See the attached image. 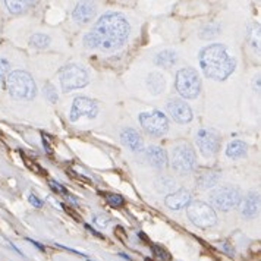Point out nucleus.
<instances>
[{
    "label": "nucleus",
    "instance_id": "obj_1",
    "mask_svg": "<svg viewBox=\"0 0 261 261\" xmlns=\"http://www.w3.org/2000/svg\"><path fill=\"white\" fill-rule=\"evenodd\" d=\"M129 22L120 13H106L103 15L94 28L86 34L84 47L97 49L103 52H112L120 49L129 35Z\"/></svg>",
    "mask_w": 261,
    "mask_h": 261
},
{
    "label": "nucleus",
    "instance_id": "obj_2",
    "mask_svg": "<svg viewBox=\"0 0 261 261\" xmlns=\"http://www.w3.org/2000/svg\"><path fill=\"white\" fill-rule=\"evenodd\" d=\"M200 63L205 77L213 81H225L236 68L233 56L223 44H211L205 47L201 52Z\"/></svg>",
    "mask_w": 261,
    "mask_h": 261
},
{
    "label": "nucleus",
    "instance_id": "obj_3",
    "mask_svg": "<svg viewBox=\"0 0 261 261\" xmlns=\"http://www.w3.org/2000/svg\"><path fill=\"white\" fill-rule=\"evenodd\" d=\"M6 88L13 98L31 100L37 94V87L32 77L25 71H15L6 78Z\"/></svg>",
    "mask_w": 261,
    "mask_h": 261
},
{
    "label": "nucleus",
    "instance_id": "obj_4",
    "mask_svg": "<svg viewBox=\"0 0 261 261\" xmlns=\"http://www.w3.org/2000/svg\"><path fill=\"white\" fill-rule=\"evenodd\" d=\"M242 200L241 189L233 185H223L217 189H214L210 194V203L213 207L222 210V211H229L233 210L235 207L239 205Z\"/></svg>",
    "mask_w": 261,
    "mask_h": 261
},
{
    "label": "nucleus",
    "instance_id": "obj_5",
    "mask_svg": "<svg viewBox=\"0 0 261 261\" xmlns=\"http://www.w3.org/2000/svg\"><path fill=\"white\" fill-rule=\"evenodd\" d=\"M186 214L191 223L201 229H207L217 225V214L207 203L191 201L186 207Z\"/></svg>",
    "mask_w": 261,
    "mask_h": 261
},
{
    "label": "nucleus",
    "instance_id": "obj_6",
    "mask_svg": "<svg viewBox=\"0 0 261 261\" xmlns=\"http://www.w3.org/2000/svg\"><path fill=\"white\" fill-rule=\"evenodd\" d=\"M176 89L183 98H195L201 91V80L195 69L183 68L176 74Z\"/></svg>",
    "mask_w": 261,
    "mask_h": 261
},
{
    "label": "nucleus",
    "instance_id": "obj_7",
    "mask_svg": "<svg viewBox=\"0 0 261 261\" xmlns=\"http://www.w3.org/2000/svg\"><path fill=\"white\" fill-rule=\"evenodd\" d=\"M195 151L189 143L174 145L172 151V168L177 174H189L195 169Z\"/></svg>",
    "mask_w": 261,
    "mask_h": 261
},
{
    "label": "nucleus",
    "instance_id": "obj_8",
    "mask_svg": "<svg viewBox=\"0 0 261 261\" xmlns=\"http://www.w3.org/2000/svg\"><path fill=\"white\" fill-rule=\"evenodd\" d=\"M89 83L87 71L80 65H68L60 71V84L63 91H72L83 88Z\"/></svg>",
    "mask_w": 261,
    "mask_h": 261
},
{
    "label": "nucleus",
    "instance_id": "obj_9",
    "mask_svg": "<svg viewBox=\"0 0 261 261\" xmlns=\"http://www.w3.org/2000/svg\"><path fill=\"white\" fill-rule=\"evenodd\" d=\"M140 123H141L143 129L153 137H162L169 131V120L162 112L141 113Z\"/></svg>",
    "mask_w": 261,
    "mask_h": 261
},
{
    "label": "nucleus",
    "instance_id": "obj_10",
    "mask_svg": "<svg viewBox=\"0 0 261 261\" xmlns=\"http://www.w3.org/2000/svg\"><path fill=\"white\" fill-rule=\"evenodd\" d=\"M197 145L204 157H211L219 151L220 137L214 129H200L197 134Z\"/></svg>",
    "mask_w": 261,
    "mask_h": 261
},
{
    "label": "nucleus",
    "instance_id": "obj_11",
    "mask_svg": "<svg viewBox=\"0 0 261 261\" xmlns=\"http://www.w3.org/2000/svg\"><path fill=\"white\" fill-rule=\"evenodd\" d=\"M97 115H98V107L92 100H89L88 97H77L74 100L69 119L72 122L78 120L83 116H86L88 119H94Z\"/></svg>",
    "mask_w": 261,
    "mask_h": 261
},
{
    "label": "nucleus",
    "instance_id": "obj_12",
    "mask_svg": "<svg viewBox=\"0 0 261 261\" xmlns=\"http://www.w3.org/2000/svg\"><path fill=\"white\" fill-rule=\"evenodd\" d=\"M166 109H168V113L172 116V119L179 123H188L192 119V110L188 106V103H185L183 100H179V98L171 100Z\"/></svg>",
    "mask_w": 261,
    "mask_h": 261
},
{
    "label": "nucleus",
    "instance_id": "obj_13",
    "mask_svg": "<svg viewBox=\"0 0 261 261\" xmlns=\"http://www.w3.org/2000/svg\"><path fill=\"white\" fill-rule=\"evenodd\" d=\"M120 140L123 145H126L134 153H141L144 150V141L135 129H131V128L123 129L120 132Z\"/></svg>",
    "mask_w": 261,
    "mask_h": 261
},
{
    "label": "nucleus",
    "instance_id": "obj_14",
    "mask_svg": "<svg viewBox=\"0 0 261 261\" xmlns=\"http://www.w3.org/2000/svg\"><path fill=\"white\" fill-rule=\"evenodd\" d=\"M165 203L171 210H180L183 207H188V204L191 203V192L186 189H177L165 198Z\"/></svg>",
    "mask_w": 261,
    "mask_h": 261
},
{
    "label": "nucleus",
    "instance_id": "obj_15",
    "mask_svg": "<svg viewBox=\"0 0 261 261\" xmlns=\"http://www.w3.org/2000/svg\"><path fill=\"white\" fill-rule=\"evenodd\" d=\"M95 6L92 3H88V1H80L74 12H72V16L74 19L78 22V24H87L89 22L94 16H95Z\"/></svg>",
    "mask_w": 261,
    "mask_h": 261
},
{
    "label": "nucleus",
    "instance_id": "obj_16",
    "mask_svg": "<svg viewBox=\"0 0 261 261\" xmlns=\"http://www.w3.org/2000/svg\"><path fill=\"white\" fill-rule=\"evenodd\" d=\"M145 156H147L148 163L156 169H163L168 166V154L160 147H150L145 151Z\"/></svg>",
    "mask_w": 261,
    "mask_h": 261
},
{
    "label": "nucleus",
    "instance_id": "obj_17",
    "mask_svg": "<svg viewBox=\"0 0 261 261\" xmlns=\"http://www.w3.org/2000/svg\"><path fill=\"white\" fill-rule=\"evenodd\" d=\"M220 180V171H203L197 177V185L200 189H210L216 186Z\"/></svg>",
    "mask_w": 261,
    "mask_h": 261
},
{
    "label": "nucleus",
    "instance_id": "obj_18",
    "mask_svg": "<svg viewBox=\"0 0 261 261\" xmlns=\"http://www.w3.org/2000/svg\"><path fill=\"white\" fill-rule=\"evenodd\" d=\"M259 205H260V197L257 192H250L242 204V216L245 219H251L257 214L259 211Z\"/></svg>",
    "mask_w": 261,
    "mask_h": 261
},
{
    "label": "nucleus",
    "instance_id": "obj_19",
    "mask_svg": "<svg viewBox=\"0 0 261 261\" xmlns=\"http://www.w3.org/2000/svg\"><path fill=\"white\" fill-rule=\"evenodd\" d=\"M247 153H248V147L242 141H232L226 148V156L232 160H239L245 157Z\"/></svg>",
    "mask_w": 261,
    "mask_h": 261
},
{
    "label": "nucleus",
    "instance_id": "obj_20",
    "mask_svg": "<svg viewBox=\"0 0 261 261\" xmlns=\"http://www.w3.org/2000/svg\"><path fill=\"white\" fill-rule=\"evenodd\" d=\"M147 87L151 91V94L157 95V94H162L166 88V81H165V77L159 72H153L150 74L148 80H147Z\"/></svg>",
    "mask_w": 261,
    "mask_h": 261
},
{
    "label": "nucleus",
    "instance_id": "obj_21",
    "mask_svg": "<svg viewBox=\"0 0 261 261\" xmlns=\"http://www.w3.org/2000/svg\"><path fill=\"white\" fill-rule=\"evenodd\" d=\"M176 53H174V50H163L162 53H159L157 55V58H156V63L159 65V66H162V68H171V66H174V63H176Z\"/></svg>",
    "mask_w": 261,
    "mask_h": 261
},
{
    "label": "nucleus",
    "instance_id": "obj_22",
    "mask_svg": "<svg viewBox=\"0 0 261 261\" xmlns=\"http://www.w3.org/2000/svg\"><path fill=\"white\" fill-rule=\"evenodd\" d=\"M219 34H220V25L216 24V22H211V24L205 25V27L201 29L200 37L204 38V40H211V38L217 37Z\"/></svg>",
    "mask_w": 261,
    "mask_h": 261
},
{
    "label": "nucleus",
    "instance_id": "obj_23",
    "mask_svg": "<svg viewBox=\"0 0 261 261\" xmlns=\"http://www.w3.org/2000/svg\"><path fill=\"white\" fill-rule=\"evenodd\" d=\"M4 6L7 7V10L10 13H22L28 9V6H31L29 1H13V0H9V1H4Z\"/></svg>",
    "mask_w": 261,
    "mask_h": 261
},
{
    "label": "nucleus",
    "instance_id": "obj_24",
    "mask_svg": "<svg viewBox=\"0 0 261 261\" xmlns=\"http://www.w3.org/2000/svg\"><path fill=\"white\" fill-rule=\"evenodd\" d=\"M156 188H157L160 192L172 194V191L174 189V180L172 177H168V176L160 177V179H157V182H156Z\"/></svg>",
    "mask_w": 261,
    "mask_h": 261
},
{
    "label": "nucleus",
    "instance_id": "obj_25",
    "mask_svg": "<svg viewBox=\"0 0 261 261\" xmlns=\"http://www.w3.org/2000/svg\"><path fill=\"white\" fill-rule=\"evenodd\" d=\"M31 44L37 49H46L50 44V37L46 34H34L31 37Z\"/></svg>",
    "mask_w": 261,
    "mask_h": 261
},
{
    "label": "nucleus",
    "instance_id": "obj_26",
    "mask_svg": "<svg viewBox=\"0 0 261 261\" xmlns=\"http://www.w3.org/2000/svg\"><path fill=\"white\" fill-rule=\"evenodd\" d=\"M104 198H106L107 204L112 205V207H115V208L122 207V205L125 204L123 197H122V195H117V194H104Z\"/></svg>",
    "mask_w": 261,
    "mask_h": 261
},
{
    "label": "nucleus",
    "instance_id": "obj_27",
    "mask_svg": "<svg viewBox=\"0 0 261 261\" xmlns=\"http://www.w3.org/2000/svg\"><path fill=\"white\" fill-rule=\"evenodd\" d=\"M151 250H153V254H154L157 259H160L162 261L172 260V256H171L163 247H160V245H151Z\"/></svg>",
    "mask_w": 261,
    "mask_h": 261
},
{
    "label": "nucleus",
    "instance_id": "obj_28",
    "mask_svg": "<svg viewBox=\"0 0 261 261\" xmlns=\"http://www.w3.org/2000/svg\"><path fill=\"white\" fill-rule=\"evenodd\" d=\"M44 95L47 97V100L50 101V103H58V92H56V88L55 86H52L50 83H47L46 84V87H44Z\"/></svg>",
    "mask_w": 261,
    "mask_h": 261
},
{
    "label": "nucleus",
    "instance_id": "obj_29",
    "mask_svg": "<svg viewBox=\"0 0 261 261\" xmlns=\"http://www.w3.org/2000/svg\"><path fill=\"white\" fill-rule=\"evenodd\" d=\"M25 165H27L31 171H34L37 174H43V176H46V174H47L44 169H41V168H40L35 162H32V160H29V159H25Z\"/></svg>",
    "mask_w": 261,
    "mask_h": 261
},
{
    "label": "nucleus",
    "instance_id": "obj_30",
    "mask_svg": "<svg viewBox=\"0 0 261 261\" xmlns=\"http://www.w3.org/2000/svg\"><path fill=\"white\" fill-rule=\"evenodd\" d=\"M9 72V62L4 59H0V80H4Z\"/></svg>",
    "mask_w": 261,
    "mask_h": 261
},
{
    "label": "nucleus",
    "instance_id": "obj_31",
    "mask_svg": "<svg viewBox=\"0 0 261 261\" xmlns=\"http://www.w3.org/2000/svg\"><path fill=\"white\" fill-rule=\"evenodd\" d=\"M28 201L31 203V205L32 207H35V208H40L41 205H43V201L35 195V194H29V197H28Z\"/></svg>",
    "mask_w": 261,
    "mask_h": 261
},
{
    "label": "nucleus",
    "instance_id": "obj_32",
    "mask_svg": "<svg viewBox=\"0 0 261 261\" xmlns=\"http://www.w3.org/2000/svg\"><path fill=\"white\" fill-rule=\"evenodd\" d=\"M50 186H52V189H53V191H56V192H59V194H63L65 197L68 195L66 189H65L60 183H58V182H55V180H50Z\"/></svg>",
    "mask_w": 261,
    "mask_h": 261
},
{
    "label": "nucleus",
    "instance_id": "obj_33",
    "mask_svg": "<svg viewBox=\"0 0 261 261\" xmlns=\"http://www.w3.org/2000/svg\"><path fill=\"white\" fill-rule=\"evenodd\" d=\"M109 222H110V220H109L107 217H100V216H94V223H95L97 226H100L101 229H103V228H106V226L109 225Z\"/></svg>",
    "mask_w": 261,
    "mask_h": 261
},
{
    "label": "nucleus",
    "instance_id": "obj_34",
    "mask_svg": "<svg viewBox=\"0 0 261 261\" xmlns=\"http://www.w3.org/2000/svg\"><path fill=\"white\" fill-rule=\"evenodd\" d=\"M115 235H116V236H117V238H119L123 244H125V242H126V239H128V238H126V233H125V231H123V228H122V226H116V229H115Z\"/></svg>",
    "mask_w": 261,
    "mask_h": 261
},
{
    "label": "nucleus",
    "instance_id": "obj_35",
    "mask_svg": "<svg viewBox=\"0 0 261 261\" xmlns=\"http://www.w3.org/2000/svg\"><path fill=\"white\" fill-rule=\"evenodd\" d=\"M86 229H87L88 232H91V233H92L94 236H97V238H100V239H104V236H103L101 233H98V232H97V231H95L94 228H91L89 225H86Z\"/></svg>",
    "mask_w": 261,
    "mask_h": 261
},
{
    "label": "nucleus",
    "instance_id": "obj_36",
    "mask_svg": "<svg viewBox=\"0 0 261 261\" xmlns=\"http://www.w3.org/2000/svg\"><path fill=\"white\" fill-rule=\"evenodd\" d=\"M65 211H68V213H69V214H71V216H72V217H74L75 220H81V216H80V214H75V213H74V210L68 208L66 205H65Z\"/></svg>",
    "mask_w": 261,
    "mask_h": 261
},
{
    "label": "nucleus",
    "instance_id": "obj_37",
    "mask_svg": "<svg viewBox=\"0 0 261 261\" xmlns=\"http://www.w3.org/2000/svg\"><path fill=\"white\" fill-rule=\"evenodd\" d=\"M145 261H154L153 259H145Z\"/></svg>",
    "mask_w": 261,
    "mask_h": 261
}]
</instances>
